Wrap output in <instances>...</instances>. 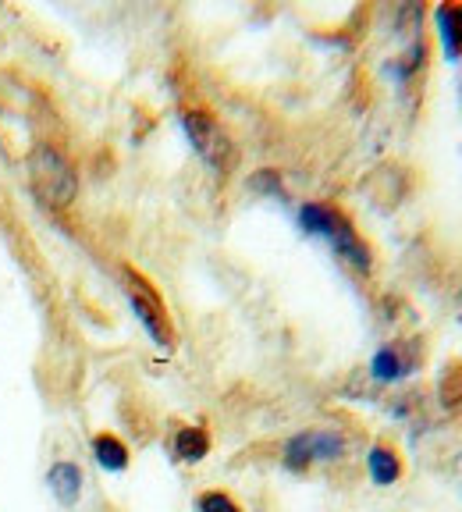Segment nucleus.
Masks as SVG:
<instances>
[{
  "label": "nucleus",
  "mask_w": 462,
  "mask_h": 512,
  "mask_svg": "<svg viewBox=\"0 0 462 512\" xmlns=\"http://www.w3.org/2000/svg\"><path fill=\"white\" fill-rule=\"evenodd\" d=\"M32 189L50 207H68L75 200V171L54 146H36L29 157Z\"/></svg>",
  "instance_id": "f257e3e1"
},
{
  "label": "nucleus",
  "mask_w": 462,
  "mask_h": 512,
  "mask_svg": "<svg viewBox=\"0 0 462 512\" xmlns=\"http://www.w3.org/2000/svg\"><path fill=\"white\" fill-rule=\"evenodd\" d=\"M182 125H185V132H189L196 153L207 160L210 168L221 171L224 164H228V157H231V143H228V136H224V128L203 111H185Z\"/></svg>",
  "instance_id": "f03ea898"
},
{
  "label": "nucleus",
  "mask_w": 462,
  "mask_h": 512,
  "mask_svg": "<svg viewBox=\"0 0 462 512\" xmlns=\"http://www.w3.org/2000/svg\"><path fill=\"white\" fill-rule=\"evenodd\" d=\"M342 452H345V441L335 431H306V434H295L285 445V463L292 470H306L310 463L338 459Z\"/></svg>",
  "instance_id": "7ed1b4c3"
},
{
  "label": "nucleus",
  "mask_w": 462,
  "mask_h": 512,
  "mask_svg": "<svg viewBox=\"0 0 462 512\" xmlns=\"http://www.w3.org/2000/svg\"><path fill=\"white\" fill-rule=\"evenodd\" d=\"M128 281H132V285H128V299L136 306V317L143 320L146 331H150L160 345H171V324H168L164 306H160V299L153 296L150 288H146V281H139L136 274H128Z\"/></svg>",
  "instance_id": "20e7f679"
},
{
  "label": "nucleus",
  "mask_w": 462,
  "mask_h": 512,
  "mask_svg": "<svg viewBox=\"0 0 462 512\" xmlns=\"http://www.w3.org/2000/svg\"><path fill=\"white\" fill-rule=\"evenodd\" d=\"M47 488L54 491L57 502L72 509V505L79 502V495H82V470L75 463H54V466H50V473H47Z\"/></svg>",
  "instance_id": "39448f33"
},
{
  "label": "nucleus",
  "mask_w": 462,
  "mask_h": 512,
  "mask_svg": "<svg viewBox=\"0 0 462 512\" xmlns=\"http://www.w3.org/2000/svg\"><path fill=\"white\" fill-rule=\"evenodd\" d=\"M327 239L335 242V249H338V256H345L352 267H359V271H367L370 267V253H367V246L356 239V232L349 228V221L345 217H338V224L331 228V235Z\"/></svg>",
  "instance_id": "423d86ee"
},
{
  "label": "nucleus",
  "mask_w": 462,
  "mask_h": 512,
  "mask_svg": "<svg viewBox=\"0 0 462 512\" xmlns=\"http://www.w3.org/2000/svg\"><path fill=\"white\" fill-rule=\"evenodd\" d=\"M367 466H370V477H374V484H381V488H388V484H395V480L402 477L399 456H395L388 445H374V448H370Z\"/></svg>",
  "instance_id": "0eeeda50"
},
{
  "label": "nucleus",
  "mask_w": 462,
  "mask_h": 512,
  "mask_svg": "<svg viewBox=\"0 0 462 512\" xmlns=\"http://www.w3.org/2000/svg\"><path fill=\"white\" fill-rule=\"evenodd\" d=\"M207 452H210V438L203 427H182V431L175 434V456L182 459V463H200Z\"/></svg>",
  "instance_id": "6e6552de"
},
{
  "label": "nucleus",
  "mask_w": 462,
  "mask_h": 512,
  "mask_svg": "<svg viewBox=\"0 0 462 512\" xmlns=\"http://www.w3.org/2000/svg\"><path fill=\"white\" fill-rule=\"evenodd\" d=\"M93 456L96 463L104 466V470H125L128 466V448L121 438H114V434H96L93 438Z\"/></svg>",
  "instance_id": "1a4fd4ad"
},
{
  "label": "nucleus",
  "mask_w": 462,
  "mask_h": 512,
  "mask_svg": "<svg viewBox=\"0 0 462 512\" xmlns=\"http://www.w3.org/2000/svg\"><path fill=\"white\" fill-rule=\"evenodd\" d=\"M438 22H441L448 57H459L462 54V4H445V8L438 11Z\"/></svg>",
  "instance_id": "9d476101"
},
{
  "label": "nucleus",
  "mask_w": 462,
  "mask_h": 512,
  "mask_svg": "<svg viewBox=\"0 0 462 512\" xmlns=\"http://www.w3.org/2000/svg\"><path fill=\"white\" fill-rule=\"evenodd\" d=\"M338 224V214L331 207H317V203H310V207H303V228L313 235H331V228Z\"/></svg>",
  "instance_id": "9b49d317"
},
{
  "label": "nucleus",
  "mask_w": 462,
  "mask_h": 512,
  "mask_svg": "<svg viewBox=\"0 0 462 512\" xmlns=\"http://www.w3.org/2000/svg\"><path fill=\"white\" fill-rule=\"evenodd\" d=\"M406 374V363H402V356L395 349H384L374 356V377L377 381H395V377Z\"/></svg>",
  "instance_id": "f8f14e48"
},
{
  "label": "nucleus",
  "mask_w": 462,
  "mask_h": 512,
  "mask_svg": "<svg viewBox=\"0 0 462 512\" xmlns=\"http://www.w3.org/2000/svg\"><path fill=\"white\" fill-rule=\"evenodd\" d=\"M196 509L200 512H242L239 505H235V498L224 495V491H207V495H200Z\"/></svg>",
  "instance_id": "ddd939ff"
}]
</instances>
